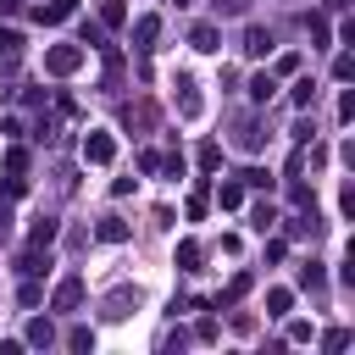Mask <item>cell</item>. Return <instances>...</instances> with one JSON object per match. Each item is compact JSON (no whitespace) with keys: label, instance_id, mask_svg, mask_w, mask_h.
<instances>
[{"label":"cell","instance_id":"obj_1","mask_svg":"<svg viewBox=\"0 0 355 355\" xmlns=\"http://www.w3.org/2000/svg\"><path fill=\"white\" fill-rule=\"evenodd\" d=\"M78 67H83V44H50V50H44V72L67 78V72H78Z\"/></svg>","mask_w":355,"mask_h":355},{"label":"cell","instance_id":"obj_2","mask_svg":"<svg viewBox=\"0 0 355 355\" xmlns=\"http://www.w3.org/2000/svg\"><path fill=\"white\" fill-rule=\"evenodd\" d=\"M111 155H116V139H111L105 128H89V133H83V161H94V166H105Z\"/></svg>","mask_w":355,"mask_h":355},{"label":"cell","instance_id":"obj_3","mask_svg":"<svg viewBox=\"0 0 355 355\" xmlns=\"http://www.w3.org/2000/svg\"><path fill=\"white\" fill-rule=\"evenodd\" d=\"M78 305H83V277H61V283H55V294H50V311H61V316H67V311H78Z\"/></svg>","mask_w":355,"mask_h":355},{"label":"cell","instance_id":"obj_4","mask_svg":"<svg viewBox=\"0 0 355 355\" xmlns=\"http://www.w3.org/2000/svg\"><path fill=\"white\" fill-rule=\"evenodd\" d=\"M155 39H161V17H155V11H144V17L133 22V50H139V55H150V50H155Z\"/></svg>","mask_w":355,"mask_h":355},{"label":"cell","instance_id":"obj_5","mask_svg":"<svg viewBox=\"0 0 355 355\" xmlns=\"http://www.w3.org/2000/svg\"><path fill=\"white\" fill-rule=\"evenodd\" d=\"M200 261H205V250H200L194 239H183V244L172 250V266H178V272H200Z\"/></svg>","mask_w":355,"mask_h":355},{"label":"cell","instance_id":"obj_6","mask_svg":"<svg viewBox=\"0 0 355 355\" xmlns=\"http://www.w3.org/2000/svg\"><path fill=\"white\" fill-rule=\"evenodd\" d=\"M189 44H194V50H200V55H216V50H222V33H216V28H211V22H200V28H194V33H189Z\"/></svg>","mask_w":355,"mask_h":355},{"label":"cell","instance_id":"obj_7","mask_svg":"<svg viewBox=\"0 0 355 355\" xmlns=\"http://www.w3.org/2000/svg\"><path fill=\"white\" fill-rule=\"evenodd\" d=\"M178 111H183V116H200V89H194V78H178Z\"/></svg>","mask_w":355,"mask_h":355},{"label":"cell","instance_id":"obj_8","mask_svg":"<svg viewBox=\"0 0 355 355\" xmlns=\"http://www.w3.org/2000/svg\"><path fill=\"white\" fill-rule=\"evenodd\" d=\"M250 227H255V233H272V227H277V205H272V200L250 205Z\"/></svg>","mask_w":355,"mask_h":355},{"label":"cell","instance_id":"obj_9","mask_svg":"<svg viewBox=\"0 0 355 355\" xmlns=\"http://www.w3.org/2000/svg\"><path fill=\"white\" fill-rule=\"evenodd\" d=\"M244 55H272V33L266 28H244Z\"/></svg>","mask_w":355,"mask_h":355},{"label":"cell","instance_id":"obj_10","mask_svg":"<svg viewBox=\"0 0 355 355\" xmlns=\"http://www.w3.org/2000/svg\"><path fill=\"white\" fill-rule=\"evenodd\" d=\"M94 239H105V244H122V239H128V222H122V216H100Z\"/></svg>","mask_w":355,"mask_h":355},{"label":"cell","instance_id":"obj_11","mask_svg":"<svg viewBox=\"0 0 355 355\" xmlns=\"http://www.w3.org/2000/svg\"><path fill=\"white\" fill-rule=\"evenodd\" d=\"M72 11H78V0H50V6H39L33 17H39V22H67Z\"/></svg>","mask_w":355,"mask_h":355},{"label":"cell","instance_id":"obj_12","mask_svg":"<svg viewBox=\"0 0 355 355\" xmlns=\"http://www.w3.org/2000/svg\"><path fill=\"white\" fill-rule=\"evenodd\" d=\"M272 89H277V78H272V72H255V78H250V100H255V105H266V100H272Z\"/></svg>","mask_w":355,"mask_h":355},{"label":"cell","instance_id":"obj_13","mask_svg":"<svg viewBox=\"0 0 355 355\" xmlns=\"http://www.w3.org/2000/svg\"><path fill=\"white\" fill-rule=\"evenodd\" d=\"M28 244H44V250H50V244H55V216H39V222L28 227Z\"/></svg>","mask_w":355,"mask_h":355},{"label":"cell","instance_id":"obj_14","mask_svg":"<svg viewBox=\"0 0 355 355\" xmlns=\"http://www.w3.org/2000/svg\"><path fill=\"white\" fill-rule=\"evenodd\" d=\"M216 205H222V211H239V205H244V183H222V189H216Z\"/></svg>","mask_w":355,"mask_h":355},{"label":"cell","instance_id":"obj_15","mask_svg":"<svg viewBox=\"0 0 355 355\" xmlns=\"http://www.w3.org/2000/svg\"><path fill=\"white\" fill-rule=\"evenodd\" d=\"M288 305H294V288H272L266 294V316H288Z\"/></svg>","mask_w":355,"mask_h":355},{"label":"cell","instance_id":"obj_16","mask_svg":"<svg viewBox=\"0 0 355 355\" xmlns=\"http://www.w3.org/2000/svg\"><path fill=\"white\" fill-rule=\"evenodd\" d=\"M100 22H105V28H122V22H128V6H122V0H100Z\"/></svg>","mask_w":355,"mask_h":355},{"label":"cell","instance_id":"obj_17","mask_svg":"<svg viewBox=\"0 0 355 355\" xmlns=\"http://www.w3.org/2000/svg\"><path fill=\"white\" fill-rule=\"evenodd\" d=\"M128 305H139V294L116 288V294H111V311H105V316H111V322H122V316H128Z\"/></svg>","mask_w":355,"mask_h":355},{"label":"cell","instance_id":"obj_18","mask_svg":"<svg viewBox=\"0 0 355 355\" xmlns=\"http://www.w3.org/2000/svg\"><path fill=\"white\" fill-rule=\"evenodd\" d=\"M305 33H311V44H327V17L311 11V17H305Z\"/></svg>","mask_w":355,"mask_h":355},{"label":"cell","instance_id":"obj_19","mask_svg":"<svg viewBox=\"0 0 355 355\" xmlns=\"http://www.w3.org/2000/svg\"><path fill=\"white\" fill-rule=\"evenodd\" d=\"M322 283H327V272H322L316 261H305V266H300V288H322Z\"/></svg>","mask_w":355,"mask_h":355},{"label":"cell","instance_id":"obj_20","mask_svg":"<svg viewBox=\"0 0 355 355\" xmlns=\"http://www.w3.org/2000/svg\"><path fill=\"white\" fill-rule=\"evenodd\" d=\"M28 344H55V327L39 316V322H28Z\"/></svg>","mask_w":355,"mask_h":355},{"label":"cell","instance_id":"obj_21","mask_svg":"<svg viewBox=\"0 0 355 355\" xmlns=\"http://www.w3.org/2000/svg\"><path fill=\"white\" fill-rule=\"evenodd\" d=\"M67 349H94V327H72L67 333Z\"/></svg>","mask_w":355,"mask_h":355},{"label":"cell","instance_id":"obj_22","mask_svg":"<svg viewBox=\"0 0 355 355\" xmlns=\"http://www.w3.org/2000/svg\"><path fill=\"white\" fill-rule=\"evenodd\" d=\"M17 50H22V33H17V28H0V55H6V61H11V55H17Z\"/></svg>","mask_w":355,"mask_h":355},{"label":"cell","instance_id":"obj_23","mask_svg":"<svg viewBox=\"0 0 355 355\" xmlns=\"http://www.w3.org/2000/svg\"><path fill=\"white\" fill-rule=\"evenodd\" d=\"M311 100H316V83H311V78H300V83H294V105H300V111H305V105H311Z\"/></svg>","mask_w":355,"mask_h":355},{"label":"cell","instance_id":"obj_24","mask_svg":"<svg viewBox=\"0 0 355 355\" xmlns=\"http://www.w3.org/2000/svg\"><path fill=\"white\" fill-rule=\"evenodd\" d=\"M344 344H349V327H333V333H327V338H322V349H327V355H338V349H344Z\"/></svg>","mask_w":355,"mask_h":355},{"label":"cell","instance_id":"obj_25","mask_svg":"<svg viewBox=\"0 0 355 355\" xmlns=\"http://www.w3.org/2000/svg\"><path fill=\"white\" fill-rule=\"evenodd\" d=\"M216 6V17H244L250 11V0H211Z\"/></svg>","mask_w":355,"mask_h":355},{"label":"cell","instance_id":"obj_26","mask_svg":"<svg viewBox=\"0 0 355 355\" xmlns=\"http://www.w3.org/2000/svg\"><path fill=\"white\" fill-rule=\"evenodd\" d=\"M200 166L216 172V166H222V150H216V144H200Z\"/></svg>","mask_w":355,"mask_h":355},{"label":"cell","instance_id":"obj_27","mask_svg":"<svg viewBox=\"0 0 355 355\" xmlns=\"http://www.w3.org/2000/svg\"><path fill=\"white\" fill-rule=\"evenodd\" d=\"M200 216H205V183L189 194V222H200Z\"/></svg>","mask_w":355,"mask_h":355},{"label":"cell","instance_id":"obj_28","mask_svg":"<svg viewBox=\"0 0 355 355\" xmlns=\"http://www.w3.org/2000/svg\"><path fill=\"white\" fill-rule=\"evenodd\" d=\"M39 300H44L39 283H22V288H17V305H39Z\"/></svg>","mask_w":355,"mask_h":355},{"label":"cell","instance_id":"obj_29","mask_svg":"<svg viewBox=\"0 0 355 355\" xmlns=\"http://www.w3.org/2000/svg\"><path fill=\"white\" fill-rule=\"evenodd\" d=\"M288 338H294V344H311L316 327H311V322H288Z\"/></svg>","mask_w":355,"mask_h":355},{"label":"cell","instance_id":"obj_30","mask_svg":"<svg viewBox=\"0 0 355 355\" xmlns=\"http://www.w3.org/2000/svg\"><path fill=\"white\" fill-rule=\"evenodd\" d=\"M294 72H300V55H294V50H288V55H277V78H294Z\"/></svg>","mask_w":355,"mask_h":355},{"label":"cell","instance_id":"obj_31","mask_svg":"<svg viewBox=\"0 0 355 355\" xmlns=\"http://www.w3.org/2000/svg\"><path fill=\"white\" fill-rule=\"evenodd\" d=\"M333 78H338V83H349V78H355V61H349V55H338V61H333Z\"/></svg>","mask_w":355,"mask_h":355},{"label":"cell","instance_id":"obj_32","mask_svg":"<svg viewBox=\"0 0 355 355\" xmlns=\"http://www.w3.org/2000/svg\"><path fill=\"white\" fill-rule=\"evenodd\" d=\"M244 183H250V189H272V178H266L261 166H250V172H244Z\"/></svg>","mask_w":355,"mask_h":355},{"label":"cell","instance_id":"obj_33","mask_svg":"<svg viewBox=\"0 0 355 355\" xmlns=\"http://www.w3.org/2000/svg\"><path fill=\"white\" fill-rule=\"evenodd\" d=\"M11 227V194H0V233Z\"/></svg>","mask_w":355,"mask_h":355},{"label":"cell","instance_id":"obj_34","mask_svg":"<svg viewBox=\"0 0 355 355\" xmlns=\"http://www.w3.org/2000/svg\"><path fill=\"white\" fill-rule=\"evenodd\" d=\"M322 6H327V11H344V6H349V0H322Z\"/></svg>","mask_w":355,"mask_h":355},{"label":"cell","instance_id":"obj_35","mask_svg":"<svg viewBox=\"0 0 355 355\" xmlns=\"http://www.w3.org/2000/svg\"><path fill=\"white\" fill-rule=\"evenodd\" d=\"M0 6H6V11H22V0H0Z\"/></svg>","mask_w":355,"mask_h":355}]
</instances>
